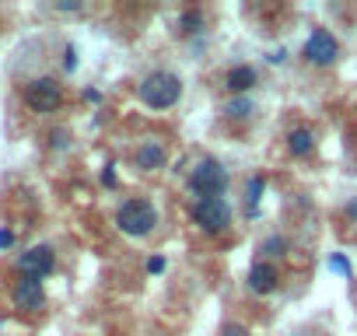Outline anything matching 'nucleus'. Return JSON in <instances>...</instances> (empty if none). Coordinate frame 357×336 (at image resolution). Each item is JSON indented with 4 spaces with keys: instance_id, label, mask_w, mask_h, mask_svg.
<instances>
[{
    "instance_id": "f257e3e1",
    "label": "nucleus",
    "mask_w": 357,
    "mask_h": 336,
    "mask_svg": "<svg viewBox=\"0 0 357 336\" xmlns=\"http://www.w3.org/2000/svg\"><path fill=\"white\" fill-rule=\"evenodd\" d=\"M137 98L147 109H172L183 98V81L172 70H151L140 84H137Z\"/></svg>"
},
{
    "instance_id": "f03ea898",
    "label": "nucleus",
    "mask_w": 357,
    "mask_h": 336,
    "mask_svg": "<svg viewBox=\"0 0 357 336\" xmlns=\"http://www.w3.org/2000/svg\"><path fill=\"white\" fill-rule=\"evenodd\" d=\"M186 186H190L193 204H197V200H218V197H225V190H228V168H225L218 158H200V161L193 165Z\"/></svg>"
},
{
    "instance_id": "7ed1b4c3",
    "label": "nucleus",
    "mask_w": 357,
    "mask_h": 336,
    "mask_svg": "<svg viewBox=\"0 0 357 336\" xmlns=\"http://www.w3.org/2000/svg\"><path fill=\"white\" fill-rule=\"evenodd\" d=\"M116 228L130 238H147L154 228H158V211L151 200L137 197V200H126L119 211H116Z\"/></svg>"
},
{
    "instance_id": "20e7f679",
    "label": "nucleus",
    "mask_w": 357,
    "mask_h": 336,
    "mask_svg": "<svg viewBox=\"0 0 357 336\" xmlns=\"http://www.w3.org/2000/svg\"><path fill=\"white\" fill-rule=\"evenodd\" d=\"M190 217H193V224L204 235H221L231 224V207H228L225 197H218V200H197V204H190Z\"/></svg>"
},
{
    "instance_id": "39448f33",
    "label": "nucleus",
    "mask_w": 357,
    "mask_h": 336,
    "mask_svg": "<svg viewBox=\"0 0 357 336\" xmlns=\"http://www.w3.org/2000/svg\"><path fill=\"white\" fill-rule=\"evenodd\" d=\"M22 95H25V105L32 112H39V116H50V112H56L63 105V88H60L56 77H36V81L25 84Z\"/></svg>"
},
{
    "instance_id": "423d86ee",
    "label": "nucleus",
    "mask_w": 357,
    "mask_h": 336,
    "mask_svg": "<svg viewBox=\"0 0 357 336\" xmlns=\"http://www.w3.org/2000/svg\"><path fill=\"white\" fill-rule=\"evenodd\" d=\"M301 53H305V60L312 67H333L340 60V39L333 32H326V29H312V36L305 39Z\"/></svg>"
},
{
    "instance_id": "0eeeda50",
    "label": "nucleus",
    "mask_w": 357,
    "mask_h": 336,
    "mask_svg": "<svg viewBox=\"0 0 357 336\" xmlns=\"http://www.w3.org/2000/svg\"><path fill=\"white\" fill-rule=\"evenodd\" d=\"M15 270H18V277L46 280V277L56 270V252H53L50 245H32V249H25V252L15 259Z\"/></svg>"
},
{
    "instance_id": "6e6552de",
    "label": "nucleus",
    "mask_w": 357,
    "mask_h": 336,
    "mask_svg": "<svg viewBox=\"0 0 357 336\" xmlns=\"http://www.w3.org/2000/svg\"><path fill=\"white\" fill-rule=\"evenodd\" d=\"M11 301H15L18 312H43L46 308V287H43V280L18 277L15 287H11Z\"/></svg>"
},
{
    "instance_id": "1a4fd4ad",
    "label": "nucleus",
    "mask_w": 357,
    "mask_h": 336,
    "mask_svg": "<svg viewBox=\"0 0 357 336\" xmlns=\"http://www.w3.org/2000/svg\"><path fill=\"white\" fill-rule=\"evenodd\" d=\"M133 165L140 168V172H161V168L168 165V147L161 144V140H144V144H137V151H133Z\"/></svg>"
},
{
    "instance_id": "9d476101",
    "label": "nucleus",
    "mask_w": 357,
    "mask_h": 336,
    "mask_svg": "<svg viewBox=\"0 0 357 336\" xmlns=\"http://www.w3.org/2000/svg\"><path fill=\"white\" fill-rule=\"evenodd\" d=\"M256 84H259V74H256V67H249V63H238V67L225 70V77H221V88H225L228 95H249Z\"/></svg>"
},
{
    "instance_id": "9b49d317",
    "label": "nucleus",
    "mask_w": 357,
    "mask_h": 336,
    "mask_svg": "<svg viewBox=\"0 0 357 336\" xmlns=\"http://www.w3.org/2000/svg\"><path fill=\"white\" fill-rule=\"evenodd\" d=\"M249 291L252 294H273L277 291V284H280V273H277V266L273 263H266V259H259L252 270H249Z\"/></svg>"
},
{
    "instance_id": "f8f14e48",
    "label": "nucleus",
    "mask_w": 357,
    "mask_h": 336,
    "mask_svg": "<svg viewBox=\"0 0 357 336\" xmlns=\"http://www.w3.org/2000/svg\"><path fill=\"white\" fill-rule=\"evenodd\" d=\"M221 116H225L228 123H249V119L256 116V102H252L249 95H231V98L221 105Z\"/></svg>"
},
{
    "instance_id": "ddd939ff",
    "label": "nucleus",
    "mask_w": 357,
    "mask_h": 336,
    "mask_svg": "<svg viewBox=\"0 0 357 336\" xmlns=\"http://www.w3.org/2000/svg\"><path fill=\"white\" fill-rule=\"evenodd\" d=\"M312 151H315V130H312V126H294V130L287 133V154L308 158Z\"/></svg>"
},
{
    "instance_id": "4468645a",
    "label": "nucleus",
    "mask_w": 357,
    "mask_h": 336,
    "mask_svg": "<svg viewBox=\"0 0 357 336\" xmlns=\"http://www.w3.org/2000/svg\"><path fill=\"white\" fill-rule=\"evenodd\" d=\"M263 193H266V176H249V183H245V211L256 217L259 214V200H263Z\"/></svg>"
},
{
    "instance_id": "2eb2a0df",
    "label": "nucleus",
    "mask_w": 357,
    "mask_h": 336,
    "mask_svg": "<svg viewBox=\"0 0 357 336\" xmlns=\"http://www.w3.org/2000/svg\"><path fill=\"white\" fill-rule=\"evenodd\" d=\"M204 32V11L200 8H186L183 15H178V36H200Z\"/></svg>"
},
{
    "instance_id": "dca6fc26",
    "label": "nucleus",
    "mask_w": 357,
    "mask_h": 336,
    "mask_svg": "<svg viewBox=\"0 0 357 336\" xmlns=\"http://www.w3.org/2000/svg\"><path fill=\"white\" fill-rule=\"evenodd\" d=\"M287 249H291V242H287L284 235H270V238H263V245H259V252H263L266 263H270V259H280Z\"/></svg>"
},
{
    "instance_id": "f3484780",
    "label": "nucleus",
    "mask_w": 357,
    "mask_h": 336,
    "mask_svg": "<svg viewBox=\"0 0 357 336\" xmlns=\"http://www.w3.org/2000/svg\"><path fill=\"white\" fill-rule=\"evenodd\" d=\"M326 266H329L333 273H340V277H350V259H347L343 252H333V256L326 259Z\"/></svg>"
},
{
    "instance_id": "a211bd4d",
    "label": "nucleus",
    "mask_w": 357,
    "mask_h": 336,
    "mask_svg": "<svg viewBox=\"0 0 357 336\" xmlns=\"http://www.w3.org/2000/svg\"><path fill=\"white\" fill-rule=\"evenodd\" d=\"M63 70L67 74L77 70V46H63Z\"/></svg>"
},
{
    "instance_id": "6ab92c4d",
    "label": "nucleus",
    "mask_w": 357,
    "mask_h": 336,
    "mask_svg": "<svg viewBox=\"0 0 357 336\" xmlns=\"http://www.w3.org/2000/svg\"><path fill=\"white\" fill-rule=\"evenodd\" d=\"M221 336H249V326H242V322H235V319H231V322H225V326H221Z\"/></svg>"
},
{
    "instance_id": "aec40b11",
    "label": "nucleus",
    "mask_w": 357,
    "mask_h": 336,
    "mask_svg": "<svg viewBox=\"0 0 357 336\" xmlns=\"http://www.w3.org/2000/svg\"><path fill=\"white\" fill-rule=\"evenodd\" d=\"M102 186H105V190H116V165H112V161L102 168Z\"/></svg>"
},
{
    "instance_id": "412c9836",
    "label": "nucleus",
    "mask_w": 357,
    "mask_h": 336,
    "mask_svg": "<svg viewBox=\"0 0 357 336\" xmlns=\"http://www.w3.org/2000/svg\"><path fill=\"white\" fill-rule=\"evenodd\" d=\"M165 266H168V263H165V256H151V259H147V273H151V277L165 273Z\"/></svg>"
},
{
    "instance_id": "4be33fe9",
    "label": "nucleus",
    "mask_w": 357,
    "mask_h": 336,
    "mask_svg": "<svg viewBox=\"0 0 357 336\" xmlns=\"http://www.w3.org/2000/svg\"><path fill=\"white\" fill-rule=\"evenodd\" d=\"M50 144H53V147H67V144H70V133H67V130H53V133H50Z\"/></svg>"
},
{
    "instance_id": "5701e85b",
    "label": "nucleus",
    "mask_w": 357,
    "mask_h": 336,
    "mask_svg": "<svg viewBox=\"0 0 357 336\" xmlns=\"http://www.w3.org/2000/svg\"><path fill=\"white\" fill-rule=\"evenodd\" d=\"M15 242H18V238H15L11 228H0V249H15Z\"/></svg>"
},
{
    "instance_id": "b1692460",
    "label": "nucleus",
    "mask_w": 357,
    "mask_h": 336,
    "mask_svg": "<svg viewBox=\"0 0 357 336\" xmlns=\"http://www.w3.org/2000/svg\"><path fill=\"white\" fill-rule=\"evenodd\" d=\"M84 102L98 105V102H102V91H98V88H88V91H84Z\"/></svg>"
},
{
    "instance_id": "393cba45",
    "label": "nucleus",
    "mask_w": 357,
    "mask_h": 336,
    "mask_svg": "<svg viewBox=\"0 0 357 336\" xmlns=\"http://www.w3.org/2000/svg\"><path fill=\"white\" fill-rule=\"evenodd\" d=\"M266 60H270V63H284V60H287V49H273Z\"/></svg>"
},
{
    "instance_id": "a878e982",
    "label": "nucleus",
    "mask_w": 357,
    "mask_h": 336,
    "mask_svg": "<svg viewBox=\"0 0 357 336\" xmlns=\"http://www.w3.org/2000/svg\"><path fill=\"white\" fill-rule=\"evenodd\" d=\"M347 221H354V224H357V197L347 204Z\"/></svg>"
},
{
    "instance_id": "bb28decb",
    "label": "nucleus",
    "mask_w": 357,
    "mask_h": 336,
    "mask_svg": "<svg viewBox=\"0 0 357 336\" xmlns=\"http://www.w3.org/2000/svg\"><path fill=\"white\" fill-rule=\"evenodd\" d=\"M56 11H63V15H74V11H81V4H67V0H63V4H56Z\"/></svg>"
}]
</instances>
